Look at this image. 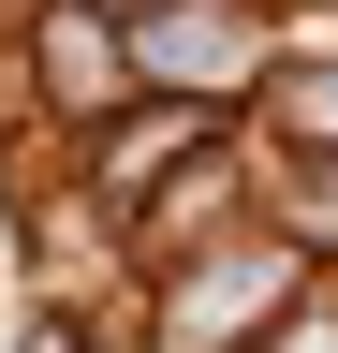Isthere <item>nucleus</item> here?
Listing matches in <instances>:
<instances>
[{"instance_id":"1","label":"nucleus","mask_w":338,"mask_h":353,"mask_svg":"<svg viewBox=\"0 0 338 353\" xmlns=\"http://www.w3.org/2000/svg\"><path fill=\"white\" fill-rule=\"evenodd\" d=\"M294 132H338V74H309V88H294Z\"/></svg>"}]
</instances>
